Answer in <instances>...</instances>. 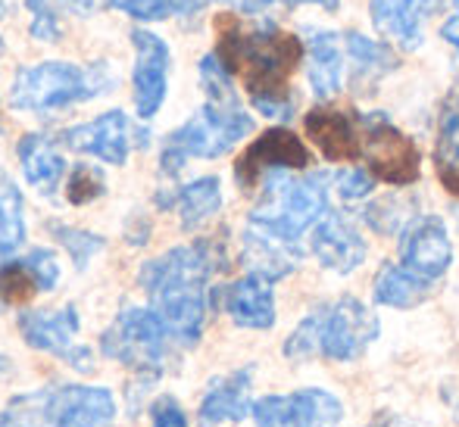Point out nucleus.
Masks as SVG:
<instances>
[{
  "instance_id": "32",
  "label": "nucleus",
  "mask_w": 459,
  "mask_h": 427,
  "mask_svg": "<svg viewBox=\"0 0 459 427\" xmlns=\"http://www.w3.org/2000/svg\"><path fill=\"white\" fill-rule=\"evenodd\" d=\"M107 191V178H103L100 169H94V166H73V172H69V181H66V197L69 203L75 206H85L97 200L100 193Z\"/></svg>"
},
{
  "instance_id": "33",
  "label": "nucleus",
  "mask_w": 459,
  "mask_h": 427,
  "mask_svg": "<svg viewBox=\"0 0 459 427\" xmlns=\"http://www.w3.org/2000/svg\"><path fill=\"white\" fill-rule=\"evenodd\" d=\"M31 13V38L35 41H44V44H56L60 41V13H56V4L54 0H25Z\"/></svg>"
},
{
  "instance_id": "7",
  "label": "nucleus",
  "mask_w": 459,
  "mask_h": 427,
  "mask_svg": "<svg viewBox=\"0 0 459 427\" xmlns=\"http://www.w3.org/2000/svg\"><path fill=\"white\" fill-rule=\"evenodd\" d=\"M169 331L153 309L132 306L116 315L113 325L103 331L100 353L107 359L128 365L132 371H147L157 378L166 365V355H169Z\"/></svg>"
},
{
  "instance_id": "41",
  "label": "nucleus",
  "mask_w": 459,
  "mask_h": 427,
  "mask_svg": "<svg viewBox=\"0 0 459 427\" xmlns=\"http://www.w3.org/2000/svg\"><path fill=\"white\" fill-rule=\"evenodd\" d=\"M0 427H25V424L19 422V418H13L10 412H4V415H0Z\"/></svg>"
},
{
  "instance_id": "24",
  "label": "nucleus",
  "mask_w": 459,
  "mask_h": 427,
  "mask_svg": "<svg viewBox=\"0 0 459 427\" xmlns=\"http://www.w3.org/2000/svg\"><path fill=\"white\" fill-rule=\"evenodd\" d=\"M435 172L444 191L459 197V85L450 90L437 115L435 134Z\"/></svg>"
},
{
  "instance_id": "6",
  "label": "nucleus",
  "mask_w": 459,
  "mask_h": 427,
  "mask_svg": "<svg viewBox=\"0 0 459 427\" xmlns=\"http://www.w3.org/2000/svg\"><path fill=\"white\" fill-rule=\"evenodd\" d=\"M254 132V119L244 113L238 100L212 103L206 100L182 128L166 138L163 153H160V169L169 178H176L185 169L187 159H216L229 153L238 141H244Z\"/></svg>"
},
{
  "instance_id": "35",
  "label": "nucleus",
  "mask_w": 459,
  "mask_h": 427,
  "mask_svg": "<svg viewBox=\"0 0 459 427\" xmlns=\"http://www.w3.org/2000/svg\"><path fill=\"white\" fill-rule=\"evenodd\" d=\"M334 191H338L341 200H347V203H357V200H366L368 193H372L375 187V175L368 169H344L334 175Z\"/></svg>"
},
{
  "instance_id": "12",
  "label": "nucleus",
  "mask_w": 459,
  "mask_h": 427,
  "mask_svg": "<svg viewBox=\"0 0 459 427\" xmlns=\"http://www.w3.org/2000/svg\"><path fill=\"white\" fill-rule=\"evenodd\" d=\"M132 44H134V73H132L134 109H138L141 119H153L160 113V107L166 103V90H169V69H172L169 44L144 29H132Z\"/></svg>"
},
{
  "instance_id": "26",
  "label": "nucleus",
  "mask_w": 459,
  "mask_h": 427,
  "mask_svg": "<svg viewBox=\"0 0 459 427\" xmlns=\"http://www.w3.org/2000/svg\"><path fill=\"white\" fill-rule=\"evenodd\" d=\"M166 206H176L182 225L191 231V228L204 225L206 218H212L219 209H222V184H219L216 175H204V178L178 187Z\"/></svg>"
},
{
  "instance_id": "13",
  "label": "nucleus",
  "mask_w": 459,
  "mask_h": 427,
  "mask_svg": "<svg viewBox=\"0 0 459 427\" xmlns=\"http://www.w3.org/2000/svg\"><path fill=\"white\" fill-rule=\"evenodd\" d=\"M48 427H107L116 418V399L107 387L63 384L41 397Z\"/></svg>"
},
{
  "instance_id": "17",
  "label": "nucleus",
  "mask_w": 459,
  "mask_h": 427,
  "mask_svg": "<svg viewBox=\"0 0 459 427\" xmlns=\"http://www.w3.org/2000/svg\"><path fill=\"white\" fill-rule=\"evenodd\" d=\"M275 281L269 278L250 275L238 278L235 284H229L222 294V306L229 312V319L238 328H250V331H269L275 325Z\"/></svg>"
},
{
  "instance_id": "2",
  "label": "nucleus",
  "mask_w": 459,
  "mask_h": 427,
  "mask_svg": "<svg viewBox=\"0 0 459 427\" xmlns=\"http://www.w3.org/2000/svg\"><path fill=\"white\" fill-rule=\"evenodd\" d=\"M222 265V247L216 241L172 247L141 265L138 284L151 296V309L166 325L172 343L194 346L200 340L210 303V278Z\"/></svg>"
},
{
  "instance_id": "8",
  "label": "nucleus",
  "mask_w": 459,
  "mask_h": 427,
  "mask_svg": "<svg viewBox=\"0 0 459 427\" xmlns=\"http://www.w3.org/2000/svg\"><path fill=\"white\" fill-rule=\"evenodd\" d=\"M359 157L366 169L385 184H412L422 172L416 144L381 113L359 115Z\"/></svg>"
},
{
  "instance_id": "10",
  "label": "nucleus",
  "mask_w": 459,
  "mask_h": 427,
  "mask_svg": "<svg viewBox=\"0 0 459 427\" xmlns=\"http://www.w3.org/2000/svg\"><path fill=\"white\" fill-rule=\"evenodd\" d=\"M256 427H341L344 406L334 393L307 387V390L263 397L254 403Z\"/></svg>"
},
{
  "instance_id": "28",
  "label": "nucleus",
  "mask_w": 459,
  "mask_h": 427,
  "mask_svg": "<svg viewBox=\"0 0 459 427\" xmlns=\"http://www.w3.org/2000/svg\"><path fill=\"white\" fill-rule=\"evenodd\" d=\"M25 243V209L22 193L0 172V259L13 256Z\"/></svg>"
},
{
  "instance_id": "42",
  "label": "nucleus",
  "mask_w": 459,
  "mask_h": 427,
  "mask_svg": "<svg viewBox=\"0 0 459 427\" xmlns=\"http://www.w3.org/2000/svg\"><path fill=\"white\" fill-rule=\"evenodd\" d=\"M6 365H10V359H6V355H0V371H4Z\"/></svg>"
},
{
  "instance_id": "15",
  "label": "nucleus",
  "mask_w": 459,
  "mask_h": 427,
  "mask_svg": "<svg viewBox=\"0 0 459 427\" xmlns=\"http://www.w3.org/2000/svg\"><path fill=\"white\" fill-rule=\"evenodd\" d=\"M132 125L122 109H109V113L97 115L94 122L85 125L66 128L60 141L75 153H88L109 166H126L128 153H132Z\"/></svg>"
},
{
  "instance_id": "14",
  "label": "nucleus",
  "mask_w": 459,
  "mask_h": 427,
  "mask_svg": "<svg viewBox=\"0 0 459 427\" xmlns=\"http://www.w3.org/2000/svg\"><path fill=\"white\" fill-rule=\"evenodd\" d=\"M454 262V241L437 216L410 218L400 235V265L422 281H437Z\"/></svg>"
},
{
  "instance_id": "25",
  "label": "nucleus",
  "mask_w": 459,
  "mask_h": 427,
  "mask_svg": "<svg viewBox=\"0 0 459 427\" xmlns=\"http://www.w3.org/2000/svg\"><path fill=\"white\" fill-rule=\"evenodd\" d=\"M344 54H347V60H351L353 88L375 85V81H381L394 66H397L391 50L381 47V44L372 41V38H366L363 31H347Z\"/></svg>"
},
{
  "instance_id": "20",
  "label": "nucleus",
  "mask_w": 459,
  "mask_h": 427,
  "mask_svg": "<svg viewBox=\"0 0 459 427\" xmlns=\"http://www.w3.org/2000/svg\"><path fill=\"white\" fill-rule=\"evenodd\" d=\"M437 0H368L375 29L391 38L397 47L416 50L425 38V22Z\"/></svg>"
},
{
  "instance_id": "37",
  "label": "nucleus",
  "mask_w": 459,
  "mask_h": 427,
  "mask_svg": "<svg viewBox=\"0 0 459 427\" xmlns=\"http://www.w3.org/2000/svg\"><path fill=\"white\" fill-rule=\"evenodd\" d=\"M441 35H444V41H447V44H454L456 54H459V10L441 25Z\"/></svg>"
},
{
  "instance_id": "29",
  "label": "nucleus",
  "mask_w": 459,
  "mask_h": 427,
  "mask_svg": "<svg viewBox=\"0 0 459 427\" xmlns=\"http://www.w3.org/2000/svg\"><path fill=\"white\" fill-rule=\"evenodd\" d=\"M41 290V281L35 275V265L29 256L16 259V262L0 265V300L4 303H22Z\"/></svg>"
},
{
  "instance_id": "39",
  "label": "nucleus",
  "mask_w": 459,
  "mask_h": 427,
  "mask_svg": "<svg viewBox=\"0 0 459 427\" xmlns=\"http://www.w3.org/2000/svg\"><path fill=\"white\" fill-rule=\"evenodd\" d=\"M284 6H300V4H319L322 10H338L341 0H281Z\"/></svg>"
},
{
  "instance_id": "22",
  "label": "nucleus",
  "mask_w": 459,
  "mask_h": 427,
  "mask_svg": "<svg viewBox=\"0 0 459 427\" xmlns=\"http://www.w3.org/2000/svg\"><path fill=\"white\" fill-rule=\"evenodd\" d=\"M16 157H19V166H22L25 181H29L38 193H44V197H54L63 175H66V159L56 150L54 138H48V134H41V132L25 134L16 144Z\"/></svg>"
},
{
  "instance_id": "23",
  "label": "nucleus",
  "mask_w": 459,
  "mask_h": 427,
  "mask_svg": "<svg viewBox=\"0 0 459 427\" xmlns=\"http://www.w3.org/2000/svg\"><path fill=\"white\" fill-rule=\"evenodd\" d=\"M241 256H244V262H247L250 271L269 278V281H278V278L290 275V271L297 269L303 250H300V243L281 241V237L269 235V231L247 225V231H244V243H241Z\"/></svg>"
},
{
  "instance_id": "19",
  "label": "nucleus",
  "mask_w": 459,
  "mask_h": 427,
  "mask_svg": "<svg viewBox=\"0 0 459 427\" xmlns=\"http://www.w3.org/2000/svg\"><path fill=\"white\" fill-rule=\"evenodd\" d=\"M307 138L313 141V147H319V153L332 163H344V159L359 157V115L341 113L334 107H316L303 119Z\"/></svg>"
},
{
  "instance_id": "31",
  "label": "nucleus",
  "mask_w": 459,
  "mask_h": 427,
  "mask_svg": "<svg viewBox=\"0 0 459 427\" xmlns=\"http://www.w3.org/2000/svg\"><path fill=\"white\" fill-rule=\"evenodd\" d=\"M200 85L206 90V100L212 103H231L238 100L235 88H231V73L225 69V63L216 54L200 60Z\"/></svg>"
},
{
  "instance_id": "38",
  "label": "nucleus",
  "mask_w": 459,
  "mask_h": 427,
  "mask_svg": "<svg viewBox=\"0 0 459 427\" xmlns=\"http://www.w3.org/2000/svg\"><path fill=\"white\" fill-rule=\"evenodd\" d=\"M210 0H176V16H194L200 13Z\"/></svg>"
},
{
  "instance_id": "5",
  "label": "nucleus",
  "mask_w": 459,
  "mask_h": 427,
  "mask_svg": "<svg viewBox=\"0 0 459 427\" xmlns=\"http://www.w3.org/2000/svg\"><path fill=\"white\" fill-rule=\"evenodd\" d=\"M116 75L107 63L79 66V63L48 60L25 66L16 73L10 85V107L25 113H50V109H66L73 103L94 100L113 88Z\"/></svg>"
},
{
  "instance_id": "1",
  "label": "nucleus",
  "mask_w": 459,
  "mask_h": 427,
  "mask_svg": "<svg viewBox=\"0 0 459 427\" xmlns=\"http://www.w3.org/2000/svg\"><path fill=\"white\" fill-rule=\"evenodd\" d=\"M216 25V56L231 75H238L247 85L256 113L275 122H288L294 115V97H290L288 81L294 69L300 66L307 44L273 22L244 29L238 19L222 16Z\"/></svg>"
},
{
  "instance_id": "9",
  "label": "nucleus",
  "mask_w": 459,
  "mask_h": 427,
  "mask_svg": "<svg viewBox=\"0 0 459 427\" xmlns=\"http://www.w3.org/2000/svg\"><path fill=\"white\" fill-rule=\"evenodd\" d=\"M19 334L31 349H41L48 355H56L60 362H69L79 371H88L94 365V353L79 340V312L75 306L63 309H35V312L19 315Z\"/></svg>"
},
{
  "instance_id": "4",
  "label": "nucleus",
  "mask_w": 459,
  "mask_h": 427,
  "mask_svg": "<svg viewBox=\"0 0 459 427\" xmlns=\"http://www.w3.org/2000/svg\"><path fill=\"white\" fill-rule=\"evenodd\" d=\"M325 212H328L325 175L275 172L263 181L260 200H256L247 225L269 231V235L281 237V241L300 243L303 231L316 228Z\"/></svg>"
},
{
  "instance_id": "18",
  "label": "nucleus",
  "mask_w": 459,
  "mask_h": 427,
  "mask_svg": "<svg viewBox=\"0 0 459 427\" xmlns=\"http://www.w3.org/2000/svg\"><path fill=\"white\" fill-rule=\"evenodd\" d=\"M250 412H254V374L250 368H238L206 387L197 418L204 427H212L225 422H244Z\"/></svg>"
},
{
  "instance_id": "11",
  "label": "nucleus",
  "mask_w": 459,
  "mask_h": 427,
  "mask_svg": "<svg viewBox=\"0 0 459 427\" xmlns=\"http://www.w3.org/2000/svg\"><path fill=\"white\" fill-rule=\"evenodd\" d=\"M309 166V150L288 128H269L238 157L235 178L241 187H256L275 172H300Z\"/></svg>"
},
{
  "instance_id": "40",
  "label": "nucleus",
  "mask_w": 459,
  "mask_h": 427,
  "mask_svg": "<svg viewBox=\"0 0 459 427\" xmlns=\"http://www.w3.org/2000/svg\"><path fill=\"white\" fill-rule=\"evenodd\" d=\"M73 4V10L75 13H94L100 4H107V0H69Z\"/></svg>"
},
{
  "instance_id": "27",
  "label": "nucleus",
  "mask_w": 459,
  "mask_h": 427,
  "mask_svg": "<svg viewBox=\"0 0 459 427\" xmlns=\"http://www.w3.org/2000/svg\"><path fill=\"white\" fill-rule=\"evenodd\" d=\"M431 281H422L403 265H385L375 275V303L391 309H412L429 296Z\"/></svg>"
},
{
  "instance_id": "34",
  "label": "nucleus",
  "mask_w": 459,
  "mask_h": 427,
  "mask_svg": "<svg viewBox=\"0 0 459 427\" xmlns=\"http://www.w3.org/2000/svg\"><path fill=\"white\" fill-rule=\"evenodd\" d=\"M107 4L138 22H160L176 16V0H107Z\"/></svg>"
},
{
  "instance_id": "21",
  "label": "nucleus",
  "mask_w": 459,
  "mask_h": 427,
  "mask_svg": "<svg viewBox=\"0 0 459 427\" xmlns=\"http://www.w3.org/2000/svg\"><path fill=\"white\" fill-rule=\"evenodd\" d=\"M307 79L319 100H328L344 81V38L325 29H309L307 35Z\"/></svg>"
},
{
  "instance_id": "44",
  "label": "nucleus",
  "mask_w": 459,
  "mask_h": 427,
  "mask_svg": "<svg viewBox=\"0 0 459 427\" xmlns=\"http://www.w3.org/2000/svg\"><path fill=\"white\" fill-rule=\"evenodd\" d=\"M454 6H456V10H459V0H454Z\"/></svg>"
},
{
  "instance_id": "43",
  "label": "nucleus",
  "mask_w": 459,
  "mask_h": 427,
  "mask_svg": "<svg viewBox=\"0 0 459 427\" xmlns=\"http://www.w3.org/2000/svg\"><path fill=\"white\" fill-rule=\"evenodd\" d=\"M368 427H387V422H372V424H368Z\"/></svg>"
},
{
  "instance_id": "30",
  "label": "nucleus",
  "mask_w": 459,
  "mask_h": 427,
  "mask_svg": "<svg viewBox=\"0 0 459 427\" xmlns=\"http://www.w3.org/2000/svg\"><path fill=\"white\" fill-rule=\"evenodd\" d=\"M48 228L54 235V241L73 256L75 269H88V262L103 250V237L91 235L85 228H73V225H63V222H50Z\"/></svg>"
},
{
  "instance_id": "36",
  "label": "nucleus",
  "mask_w": 459,
  "mask_h": 427,
  "mask_svg": "<svg viewBox=\"0 0 459 427\" xmlns=\"http://www.w3.org/2000/svg\"><path fill=\"white\" fill-rule=\"evenodd\" d=\"M151 418H153V427H191L187 424V415L182 412V406L169 397H163V399L153 403Z\"/></svg>"
},
{
  "instance_id": "3",
  "label": "nucleus",
  "mask_w": 459,
  "mask_h": 427,
  "mask_svg": "<svg viewBox=\"0 0 459 427\" xmlns=\"http://www.w3.org/2000/svg\"><path fill=\"white\" fill-rule=\"evenodd\" d=\"M378 319L357 296H341L334 303L313 309L284 340V355L294 362L328 359L353 362L378 337Z\"/></svg>"
},
{
  "instance_id": "16",
  "label": "nucleus",
  "mask_w": 459,
  "mask_h": 427,
  "mask_svg": "<svg viewBox=\"0 0 459 427\" xmlns=\"http://www.w3.org/2000/svg\"><path fill=\"white\" fill-rule=\"evenodd\" d=\"M309 250L319 259L322 269L334 271V275H351L353 269L366 262V237L344 212L328 209L319 218L313 237H309Z\"/></svg>"
}]
</instances>
